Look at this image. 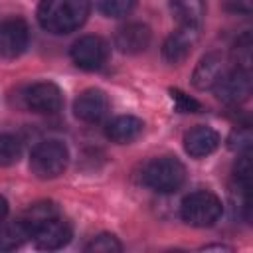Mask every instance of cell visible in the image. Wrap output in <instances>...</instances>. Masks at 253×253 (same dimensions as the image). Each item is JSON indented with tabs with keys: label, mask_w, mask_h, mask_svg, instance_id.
<instances>
[{
	"label": "cell",
	"mask_w": 253,
	"mask_h": 253,
	"mask_svg": "<svg viewBox=\"0 0 253 253\" xmlns=\"http://www.w3.org/2000/svg\"><path fill=\"white\" fill-rule=\"evenodd\" d=\"M32 237V229L20 217L10 223H0V251H12Z\"/></svg>",
	"instance_id": "obj_17"
},
{
	"label": "cell",
	"mask_w": 253,
	"mask_h": 253,
	"mask_svg": "<svg viewBox=\"0 0 253 253\" xmlns=\"http://www.w3.org/2000/svg\"><path fill=\"white\" fill-rule=\"evenodd\" d=\"M215 97L225 105H241L251 95V73L249 69L235 67L225 71L213 87Z\"/></svg>",
	"instance_id": "obj_5"
},
{
	"label": "cell",
	"mask_w": 253,
	"mask_h": 253,
	"mask_svg": "<svg viewBox=\"0 0 253 253\" xmlns=\"http://www.w3.org/2000/svg\"><path fill=\"white\" fill-rule=\"evenodd\" d=\"M150 28L142 22H132L123 26L117 36H115V45L123 51V53H140L148 47L150 43Z\"/></svg>",
	"instance_id": "obj_14"
},
{
	"label": "cell",
	"mask_w": 253,
	"mask_h": 253,
	"mask_svg": "<svg viewBox=\"0 0 253 253\" xmlns=\"http://www.w3.org/2000/svg\"><path fill=\"white\" fill-rule=\"evenodd\" d=\"M85 251H89V253H121L123 245L115 235L101 233V235L91 239V243L85 247Z\"/></svg>",
	"instance_id": "obj_21"
},
{
	"label": "cell",
	"mask_w": 253,
	"mask_h": 253,
	"mask_svg": "<svg viewBox=\"0 0 253 253\" xmlns=\"http://www.w3.org/2000/svg\"><path fill=\"white\" fill-rule=\"evenodd\" d=\"M6 215H8V202L0 196V223L6 219Z\"/></svg>",
	"instance_id": "obj_26"
},
{
	"label": "cell",
	"mask_w": 253,
	"mask_h": 253,
	"mask_svg": "<svg viewBox=\"0 0 253 253\" xmlns=\"http://www.w3.org/2000/svg\"><path fill=\"white\" fill-rule=\"evenodd\" d=\"M198 40H200V26H186V24H182L178 30H174L166 38V42L162 45V57L168 63L178 65V63H182L192 53V49L196 47Z\"/></svg>",
	"instance_id": "obj_6"
},
{
	"label": "cell",
	"mask_w": 253,
	"mask_h": 253,
	"mask_svg": "<svg viewBox=\"0 0 253 253\" xmlns=\"http://www.w3.org/2000/svg\"><path fill=\"white\" fill-rule=\"evenodd\" d=\"M22 144L12 134H0V166H10L20 160Z\"/></svg>",
	"instance_id": "obj_19"
},
{
	"label": "cell",
	"mask_w": 253,
	"mask_h": 253,
	"mask_svg": "<svg viewBox=\"0 0 253 253\" xmlns=\"http://www.w3.org/2000/svg\"><path fill=\"white\" fill-rule=\"evenodd\" d=\"M170 95H172V101H174V107L178 113H198L202 109V105L196 99H192L190 95H186L180 89H170Z\"/></svg>",
	"instance_id": "obj_24"
},
{
	"label": "cell",
	"mask_w": 253,
	"mask_h": 253,
	"mask_svg": "<svg viewBox=\"0 0 253 253\" xmlns=\"http://www.w3.org/2000/svg\"><path fill=\"white\" fill-rule=\"evenodd\" d=\"M73 113L83 123H99L109 113V97L101 89H85L73 103Z\"/></svg>",
	"instance_id": "obj_11"
},
{
	"label": "cell",
	"mask_w": 253,
	"mask_h": 253,
	"mask_svg": "<svg viewBox=\"0 0 253 253\" xmlns=\"http://www.w3.org/2000/svg\"><path fill=\"white\" fill-rule=\"evenodd\" d=\"M186 180L184 164L174 156H162L150 160L142 170V182L160 194L176 192Z\"/></svg>",
	"instance_id": "obj_2"
},
{
	"label": "cell",
	"mask_w": 253,
	"mask_h": 253,
	"mask_svg": "<svg viewBox=\"0 0 253 253\" xmlns=\"http://www.w3.org/2000/svg\"><path fill=\"white\" fill-rule=\"evenodd\" d=\"M89 10V0H42L38 22L49 34H71L85 24Z\"/></svg>",
	"instance_id": "obj_1"
},
{
	"label": "cell",
	"mask_w": 253,
	"mask_h": 253,
	"mask_svg": "<svg viewBox=\"0 0 253 253\" xmlns=\"http://www.w3.org/2000/svg\"><path fill=\"white\" fill-rule=\"evenodd\" d=\"M69 160L67 146L59 140H43L30 154V170L42 180L57 178L65 172Z\"/></svg>",
	"instance_id": "obj_4"
},
{
	"label": "cell",
	"mask_w": 253,
	"mask_h": 253,
	"mask_svg": "<svg viewBox=\"0 0 253 253\" xmlns=\"http://www.w3.org/2000/svg\"><path fill=\"white\" fill-rule=\"evenodd\" d=\"M32 239H34L38 249H43V251L59 249V247L69 243V239H71V225L65 219H61L59 215H55V217L43 221L42 225H38L32 231Z\"/></svg>",
	"instance_id": "obj_8"
},
{
	"label": "cell",
	"mask_w": 253,
	"mask_h": 253,
	"mask_svg": "<svg viewBox=\"0 0 253 253\" xmlns=\"http://www.w3.org/2000/svg\"><path fill=\"white\" fill-rule=\"evenodd\" d=\"M69 55L79 69L95 71L107 59V43L99 36H83L71 45Z\"/></svg>",
	"instance_id": "obj_7"
},
{
	"label": "cell",
	"mask_w": 253,
	"mask_h": 253,
	"mask_svg": "<svg viewBox=\"0 0 253 253\" xmlns=\"http://www.w3.org/2000/svg\"><path fill=\"white\" fill-rule=\"evenodd\" d=\"M26 105L36 113H57L63 105L61 89L51 81H40L34 83L26 91Z\"/></svg>",
	"instance_id": "obj_10"
},
{
	"label": "cell",
	"mask_w": 253,
	"mask_h": 253,
	"mask_svg": "<svg viewBox=\"0 0 253 253\" xmlns=\"http://www.w3.org/2000/svg\"><path fill=\"white\" fill-rule=\"evenodd\" d=\"M142 128H144V125L140 119H136L132 115H121L107 125L105 134H107V138H111L117 144H126V142H132L134 138H138Z\"/></svg>",
	"instance_id": "obj_15"
},
{
	"label": "cell",
	"mask_w": 253,
	"mask_h": 253,
	"mask_svg": "<svg viewBox=\"0 0 253 253\" xmlns=\"http://www.w3.org/2000/svg\"><path fill=\"white\" fill-rule=\"evenodd\" d=\"M55 215H59V211H57V206L53 204V202H38V204H34V206H30L28 210H26V213L22 215V219L28 223V227L34 231L38 225H42L43 221H47V219H51V217H55Z\"/></svg>",
	"instance_id": "obj_18"
},
{
	"label": "cell",
	"mask_w": 253,
	"mask_h": 253,
	"mask_svg": "<svg viewBox=\"0 0 253 253\" xmlns=\"http://www.w3.org/2000/svg\"><path fill=\"white\" fill-rule=\"evenodd\" d=\"M28 26L20 18H10L0 22V57H18L28 45Z\"/></svg>",
	"instance_id": "obj_9"
},
{
	"label": "cell",
	"mask_w": 253,
	"mask_h": 253,
	"mask_svg": "<svg viewBox=\"0 0 253 253\" xmlns=\"http://www.w3.org/2000/svg\"><path fill=\"white\" fill-rule=\"evenodd\" d=\"M223 73H225V57L219 51H211V53H206L200 59V63L196 65L194 75H192V83L200 91L213 89Z\"/></svg>",
	"instance_id": "obj_12"
},
{
	"label": "cell",
	"mask_w": 253,
	"mask_h": 253,
	"mask_svg": "<svg viewBox=\"0 0 253 253\" xmlns=\"http://www.w3.org/2000/svg\"><path fill=\"white\" fill-rule=\"evenodd\" d=\"M251 178V166H249V152H243V156L235 164V180L241 186H249Z\"/></svg>",
	"instance_id": "obj_25"
},
{
	"label": "cell",
	"mask_w": 253,
	"mask_h": 253,
	"mask_svg": "<svg viewBox=\"0 0 253 253\" xmlns=\"http://www.w3.org/2000/svg\"><path fill=\"white\" fill-rule=\"evenodd\" d=\"M136 6V0H99V10L107 18H123L130 14Z\"/></svg>",
	"instance_id": "obj_22"
},
{
	"label": "cell",
	"mask_w": 253,
	"mask_h": 253,
	"mask_svg": "<svg viewBox=\"0 0 253 253\" xmlns=\"http://www.w3.org/2000/svg\"><path fill=\"white\" fill-rule=\"evenodd\" d=\"M219 146V134L206 125H198L184 134V150L192 158H204Z\"/></svg>",
	"instance_id": "obj_13"
},
{
	"label": "cell",
	"mask_w": 253,
	"mask_h": 253,
	"mask_svg": "<svg viewBox=\"0 0 253 253\" xmlns=\"http://www.w3.org/2000/svg\"><path fill=\"white\" fill-rule=\"evenodd\" d=\"M172 14L180 24L200 26L206 16V0H170Z\"/></svg>",
	"instance_id": "obj_16"
},
{
	"label": "cell",
	"mask_w": 253,
	"mask_h": 253,
	"mask_svg": "<svg viewBox=\"0 0 253 253\" xmlns=\"http://www.w3.org/2000/svg\"><path fill=\"white\" fill-rule=\"evenodd\" d=\"M251 142H253V134H251V128L249 126H239L235 128L229 138H227V144L231 150H237V152H249L251 148Z\"/></svg>",
	"instance_id": "obj_23"
},
{
	"label": "cell",
	"mask_w": 253,
	"mask_h": 253,
	"mask_svg": "<svg viewBox=\"0 0 253 253\" xmlns=\"http://www.w3.org/2000/svg\"><path fill=\"white\" fill-rule=\"evenodd\" d=\"M251 47H253V42H251V34L245 32L237 38L235 42V47H233V59H235V67H241V69H249L251 65Z\"/></svg>",
	"instance_id": "obj_20"
},
{
	"label": "cell",
	"mask_w": 253,
	"mask_h": 253,
	"mask_svg": "<svg viewBox=\"0 0 253 253\" xmlns=\"http://www.w3.org/2000/svg\"><path fill=\"white\" fill-rule=\"evenodd\" d=\"M221 202L219 198L210 190H198L188 194L182 200L180 215L188 225L194 227H210L213 225L221 215Z\"/></svg>",
	"instance_id": "obj_3"
}]
</instances>
